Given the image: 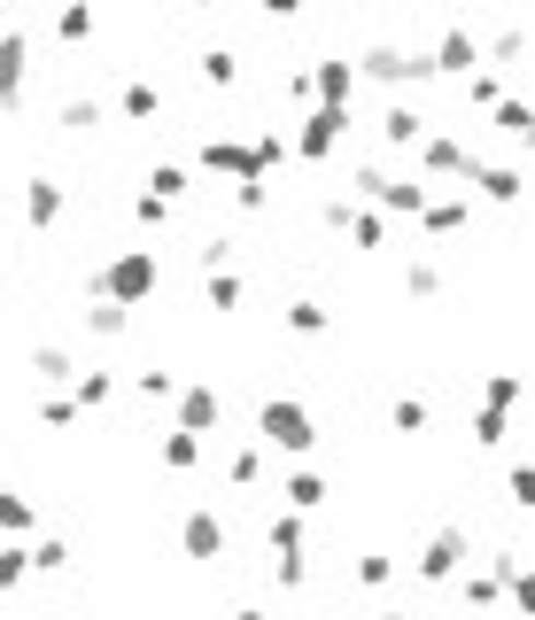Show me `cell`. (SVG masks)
Segmentation results:
<instances>
[{"mask_svg":"<svg viewBox=\"0 0 535 620\" xmlns=\"http://www.w3.org/2000/svg\"><path fill=\"white\" fill-rule=\"evenodd\" d=\"M241 303V280L233 272H210V311H233Z\"/></svg>","mask_w":535,"mask_h":620,"instance_id":"35","label":"cell"},{"mask_svg":"<svg viewBox=\"0 0 535 620\" xmlns=\"http://www.w3.org/2000/svg\"><path fill=\"white\" fill-rule=\"evenodd\" d=\"M341 132H349V109H334V102H318L295 132H288V148L303 155V163H326L334 148H341Z\"/></svg>","mask_w":535,"mask_h":620,"instance_id":"3","label":"cell"},{"mask_svg":"<svg viewBox=\"0 0 535 620\" xmlns=\"http://www.w3.org/2000/svg\"><path fill=\"white\" fill-rule=\"evenodd\" d=\"M497 94H504V78H497L489 62H481V70H466V102H474V109H489Z\"/></svg>","mask_w":535,"mask_h":620,"instance_id":"23","label":"cell"},{"mask_svg":"<svg viewBox=\"0 0 535 620\" xmlns=\"http://www.w3.org/2000/svg\"><path fill=\"white\" fill-rule=\"evenodd\" d=\"M24 218H32V225H55V218H62V187H55V179H32V187H24Z\"/></svg>","mask_w":535,"mask_h":620,"instance_id":"16","label":"cell"},{"mask_svg":"<svg viewBox=\"0 0 535 620\" xmlns=\"http://www.w3.org/2000/svg\"><path fill=\"white\" fill-rule=\"evenodd\" d=\"M0 24H9V9H0Z\"/></svg>","mask_w":535,"mask_h":620,"instance_id":"45","label":"cell"},{"mask_svg":"<svg viewBox=\"0 0 535 620\" xmlns=\"http://www.w3.org/2000/svg\"><path fill=\"white\" fill-rule=\"evenodd\" d=\"M280 155H288V132H280V125H272V132H256V140H225V132L202 140V171H225L233 187H241V179H264V171H272Z\"/></svg>","mask_w":535,"mask_h":620,"instance_id":"2","label":"cell"},{"mask_svg":"<svg viewBox=\"0 0 535 620\" xmlns=\"http://www.w3.org/2000/svg\"><path fill=\"white\" fill-rule=\"evenodd\" d=\"M311 94H318V102H334V109H349L357 70H349V62H318V70H311Z\"/></svg>","mask_w":535,"mask_h":620,"instance_id":"13","label":"cell"},{"mask_svg":"<svg viewBox=\"0 0 535 620\" xmlns=\"http://www.w3.org/2000/svg\"><path fill=\"white\" fill-rule=\"evenodd\" d=\"M520 403V381L512 373H497L489 388H481V419H474V442H481V451H489V442H504V411Z\"/></svg>","mask_w":535,"mask_h":620,"instance_id":"7","label":"cell"},{"mask_svg":"<svg viewBox=\"0 0 535 620\" xmlns=\"http://www.w3.org/2000/svg\"><path fill=\"white\" fill-rule=\"evenodd\" d=\"M39 419H47V426H70V419H78V403H70V396H47V403H39Z\"/></svg>","mask_w":535,"mask_h":620,"instance_id":"39","label":"cell"},{"mask_svg":"<svg viewBox=\"0 0 535 620\" xmlns=\"http://www.w3.org/2000/svg\"><path fill=\"white\" fill-rule=\"evenodd\" d=\"M388 574H396V559H381V551H373V559H357V582H365V589H381Z\"/></svg>","mask_w":535,"mask_h":620,"instance_id":"36","label":"cell"},{"mask_svg":"<svg viewBox=\"0 0 535 620\" xmlns=\"http://www.w3.org/2000/svg\"><path fill=\"white\" fill-rule=\"evenodd\" d=\"M427 70H434V78H466V70H481V39H474L466 24H458V32H442V47L427 55Z\"/></svg>","mask_w":535,"mask_h":620,"instance_id":"10","label":"cell"},{"mask_svg":"<svg viewBox=\"0 0 535 620\" xmlns=\"http://www.w3.org/2000/svg\"><path fill=\"white\" fill-rule=\"evenodd\" d=\"M341 225H349V233H357V248H381V218H373V210H349V218H341Z\"/></svg>","mask_w":535,"mask_h":620,"instance_id":"33","label":"cell"},{"mask_svg":"<svg viewBox=\"0 0 535 620\" xmlns=\"http://www.w3.org/2000/svg\"><path fill=\"white\" fill-rule=\"evenodd\" d=\"M140 396H148V403H171L178 381H171V373H140Z\"/></svg>","mask_w":535,"mask_h":620,"instance_id":"37","label":"cell"},{"mask_svg":"<svg viewBox=\"0 0 535 620\" xmlns=\"http://www.w3.org/2000/svg\"><path fill=\"white\" fill-rule=\"evenodd\" d=\"M256 426H264V442H272V451H311V442H318L311 411H303V403H288V396L264 403V411H256Z\"/></svg>","mask_w":535,"mask_h":620,"instance_id":"4","label":"cell"},{"mask_svg":"<svg viewBox=\"0 0 535 620\" xmlns=\"http://www.w3.org/2000/svg\"><path fill=\"white\" fill-rule=\"evenodd\" d=\"M489 109H497V132H512V140H527V102H520V94H497Z\"/></svg>","mask_w":535,"mask_h":620,"instance_id":"21","label":"cell"},{"mask_svg":"<svg viewBox=\"0 0 535 620\" xmlns=\"http://www.w3.org/2000/svg\"><path fill=\"white\" fill-rule=\"evenodd\" d=\"M32 365H39V381H70V373H78V365H70V349H55V341L32 349Z\"/></svg>","mask_w":535,"mask_h":620,"instance_id":"24","label":"cell"},{"mask_svg":"<svg viewBox=\"0 0 535 620\" xmlns=\"http://www.w3.org/2000/svg\"><path fill=\"white\" fill-rule=\"evenodd\" d=\"M404 288H411V295H434V288H442V272H434V264H411Z\"/></svg>","mask_w":535,"mask_h":620,"instance_id":"38","label":"cell"},{"mask_svg":"<svg viewBox=\"0 0 535 620\" xmlns=\"http://www.w3.org/2000/svg\"><path fill=\"white\" fill-rule=\"evenodd\" d=\"M256 466H264L256 451H233V466H225V473H233V489H248V481H256Z\"/></svg>","mask_w":535,"mask_h":620,"instance_id":"40","label":"cell"},{"mask_svg":"<svg viewBox=\"0 0 535 620\" xmlns=\"http://www.w3.org/2000/svg\"><path fill=\"white\" fill-rule=\"evenodd\" d=\"M24 70H32V39L24 32H0V109L24 102Z\"/></svg>","mask_w":535,"mask_h":620,"instance_id":"9","label":"cell"},{"mask_svg":"<svg viewBox=\"0 0 535 620\" xmlns=\"http://www.w3.org/2000/svg\"><path fill=\"white\" fill-rule=\"evenodd\" d=\"M288 326H295V334H326L334 318H326V303H311V295H303V303H288Z\"/></svg>","mask_w":535,"mask_h":620,"instance_id":"26","label":"cell"},{"mask_svg":"<svg viewBox=\"0 0 535 620\" xmlns=\"http://www.w3.org/2000/svg\"><path fill=\"white\" fill-rule=\"evenodd\" d=\"M202 78L210 85H233V55H202Z\"/></svg>","mask_w":535,"mask_h":620,"instance_id":"41","label":"cell"},{"mask_svg":"<svg viewBox=\"0 0 535 620\" xmlns=\"http://www.w3.org/2000/svg\"><path fill=\"white\" fill-rule=\"evenodd\" d=\"M32 582V551H0V589H24Z\"/></svg>","mask_w":535,"mask_h":620,"instance_id":"30","label":"cell"},{"mask_svg":"<svg viewBox=\"0 0 535 620\" xmlns=\"http://www.w3.org/2000/svg\"><path fill=\"white\" fill-rule=\"evenodd\" d=\"M155 288H163V256L155 248H117L102 272H94V303H117V311L148 303Z\"/></svg>","mask_w":535,"mask_h":620,"instance_id":"1","label":"cell"},{"mask_svg":"<svg viewBox=\"0 0 535 620\" xmlns=\"http://www.w3.org/2000/svg\"><path fill=\"white\" fill-rule=\"evenodd\" d=\"M233 620H264V612H256V605H241V612H233Z\"/></svg>","mask_w":535,"mask_h":620,"instance_id":"43","label":"cell"},{"mask_svg":"<svg viewBox=\"0 0 535 620\" xmlns=\"http://www.w3.org/2000/svg\"><path fill=\"white\" fill-rule=\"evenodd\" d=\"M178 543H187V559H225V519L218 512H187Z\"/></svg>","mask_w":535,"mask_h":620,"instance_id":"12","label":"cell"},{"mask_svg":"<svg viewBox=\"0 0 535 620\" xmlns=\"http://www.w3.org/2000/svg\"><path fill=\"white\" fill-rule=\"evenodd\" d=\"M474 187H481L489 202H520L527 179H520V163H474Z\"/></svg>","mask_w":535,"mask_h":620,"instance_id":"14","label":"cell"},{"mask_svg":"<svg viewBox=\"0 0 535 620\" xmlns=\"http://www.w3.org/2000/svg\"><path fill=\"white\" fill-rule=\"evenodd\" d=\"M85 334H125V311L117 303H94V311H85Z\"/></svg>","mask_w":535,"mask_h":620,"instance_id":"34","label":"cell"},{"mask_svg":"<svg viewBox=\"0 0 535 620\" xmlns=\"http://www.w3.org/2000/svg\"><path fill=\"white\" fill-rule=\"evenodd\" d=\"M318 504H326V481L318 473H295L288 481V512H318Z\"/></svg>","mask_w":535,"mask_h":620,"instance_id":"22","label":"cell"},{"mask_svg":"<svg viewBox=\"0 0 535 620\" xmlns=\"http://www.w3.org/2000/svg\"><path fill=\"white\" fill-rule=\"evenodd\" d=\"M55 32H62V39H85V32H94V9H85V0H62Z\"/></svg>","mask_w":535,"mask_h":620,"instance_id":"28","label":"cell"},{"mask_svg":"<svg viewBox=\"0 0 535 620\" xmlns=\"http://www.w3.org/2000/svg\"><path fill=\"white\" fill-rule=\"evenodd\" d=\"M195 9H218V0H195Z\"/></svg>","mask_w":535,"mask_h":620,"instance_id":"44","label":"cell"},{"mask_svg":"<svg viewBox=\"0 0 535 620\" xmlns=\"http://www.w3.org/2000/svg\"><path fill=\"white\" fill-rule=\"evenodd\" d=\"M0 527H16V536H24V527H39V504L16 496V489H0Z\"/></svg>","mask_w":535,"mask_h":620,"instance_id":"18","label":"cell"},{"mask_svg":"<svg viewBox=\"0 0 535 620\" xmlns=\"http://www.w3.org/2000/svg\"><path fill=\"white\" fill-rule=\"evenodd\" d=\"M497 589H504V582H497V566L466 574V605H474V612H489V605H497Z\"/></svg>","mask_w":535,"mask_h":620,"instance_id":"27","label":"cell"},{"mask_svg":"<svg viewBox=\"0 0 535 620\" xmlns=\"http://www.w3.org/2000/svg\"><path fill=\"white\" fill-rule=\"evenodd\" d=\"M109 396H117V373H78V396H70V403L94 411V403H109Z\"/></svg>","mask_w":535,"mask_h":620,"instance_id":"19","label":"cell"},{"mask_svg":"<svg viewBox=\"0 0 535 620\" xmlns=\"http://www.w3.org/2000/svg\"><path fill=\"white\" fill-rule=\"evenodd\" d=\"M195 458H202V434H163V466L171 473H187Z\"/></svg>","mask_w":535,"mask_h":620,"instance_id":"20","label":"cell"},{"mask_svg":"<svg viewBox=\"0 0 535 620\" xmlns=\"http://www.w3.org/2000/svg\"><path fill=\"white\" fill-rule=\"evenodd\" d=\"M466 551H474V536H466V527H442V536H434V543L411 559V574H419V582H451V574L466 566Z\"/></svg>","mask_w":535,"mask_h":620,"instance_id":"5","label":"cell"},{"mask_svg":"<svg viewBox=\"0 0 535 620\" xmlns=\"http://www.w3.org/2000/svg\"><path fill=\"white\" fill-rule=\"evenodd\" d=\"M357 187H365L381 210H411V218H419V202H427V187H419V179H388L381 163H357Z\"/></svg>","mask_w":535,"mask_h":620,"instance_id":"6","label":"cell"},{"mask_svg":"<svg viewBox=\"0 0 535 620\" xmlns=\"http://www.w3.org/2000/svg\"><path fill=\"white\" fill-rule=\"evenodd\" d=\"M225 419V388H187L178 396V434H210Z\"/></svg>","mask_w":535,"mask_h":620,"instance_id":"11","label":"cell"},{"mask_svg":"<svg viewBox=\"0 0 535 620\" xmlns=\"http://www.w3.org/2000/svg\"><path fill=\"white\" fill-rule=\"evenodd\" d=\"M357 70H365V78H388V85H404V78H411V85H427V78H434V70H427V55H411V47H373Z\"/></svg>","mask_w":535,"mask_h":620,"instance_id":"8","label":"cell"},{"mask_svg":"<svg viewBox=\"0 0 535 620\" xmlns=\"http://www.w3.org/2000/svg\"><path fill=\"white\" fill-rule=\"evenodd\" d=\"M264 16H303V0H264Z\"/></svg>","mask_w":535,"mask_h":620,"instance_id":"42","label":"cell"},{"mask_svg":"<svg viewBox=\"0 0 535 620\" xmlns=\"http://www.w3.org/2000/svg\"><path fill=\"white\" fill-rule=\"evenodd\" d=\"M62 125H70V132H85V125H102V102H94V94H78V102H62Z\"/></svg>","mask_w":535,"mask_h":620,"instance_id":"31","label":"cell"},{"mask_svg":"<svg viewBox=\"0 0 535 620\" xmlns=\"http://www.w3.org/2000/svg\"><path fill=\"white\" fill-rule=\"evenodd\" d=\"M155 202H178V195H187V171H178V163H155Z\"/></svg>","mask_w":535,"mask_h":620,"instance_id":"29","label":"cell"},{"mask_svg":"<svg viewBox=\"0 0 535 620\" xmlns=\"http://www.w3.org/2000/svg\"><path fill=\"white\" fill-rule=\"evenodd\" d=\"M419 132H427V117H419V109H404V102H396V109L381 117V140H388V148H411Z\"/></svg>","mask_w":535,"mask_h":620,"instance_id":"17","label":"cell"},{"mask_svg":"<svg viewBox=\"0 0 535 620\" xmlns=\"http://www.w3.org/2000/svg\"><path fill=\"white\" fill-rule=\"evenodd\" d=\"M125 117H132V125L163 117V94H155V85H125Z\"/></svg>","mask_w":535,"mask_h":620,"instance_id":"25","label":"cell"},{"mask_svg":"<svg viewBox=\"0 0 535 620\" xmlns=\"http://www.w3.org/2000/svg\"><path fill=\"white\" fill-rule=\"evenodd\" d=\"M388 419H396V434H419V426H427V403H419V396H396Z\"/></svg>","mask_w":535,"mask_h":620,"instance_id":"32","label":"cell"},{"mask_svg":"<svg viewBox=\"0 0 535 620\" xmlns=\"http://www.w3.org/2000/svg\"><path fill=\"white\" fill-rule=\"evenodd\" d=\"M466 218H474V187L451 195V202H419V225H427V233H458Z\"/></svg>","mask_w":535,"mask_h":620,"instance_id":"15","label":"cell"}]
</instances>
